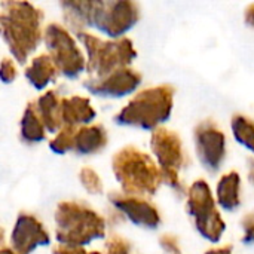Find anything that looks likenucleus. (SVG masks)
Returning a JSON list of instances; mask_svg holds the SVG:
<instances>
[{
	"mask_svg": "<svg viewBox=\"0 0 254 254\" xmlns=\"http://www.w3.org/2000/svg\"><path fill=\"white\" fill-rule=\"evenodd\" d=\"M65 22L74 33L85 31L86 27H94L112 40L122 39L140 19V6L128 0H79L60 3Z\"/></svg>",
	"mask_w": 254,
	"mask_h": 254,
	"instance_id": "1",
	"label": "nucleus"
},
{
	"mask_svg": "<svg viewBox=\"0 0 254 254\" xmlns=\"http://www.w3.org/2000/svg\"><path fill=\"white\" fill-rule=\"evenodd\" d=\"M0 7L3 40L16 63L25 64L42 42L43 12L28 1H1Z\"/></svg>",
	"mask_w": 254,
	"mask_h": 254,
	"instance_id": "2",
	"label": "nucleus"
},
{
	"mask_svg": "<svg viewBox=\"0 0 254 254\" xmlns=\"http://www.w3.org/2000/svg\"><path fill=\"white\" fill-rule=\"evenodd\" d=\"M113 174L125 195L150 196L164 183L159 165L135 146H125L112 159Z\"/></svg>",
	"mask_w": 254,
	"mask_h": 254,
	"instance_id": "3",
	"label": "nucleus"
},
{
	"mask_svg": "<svg viewBox=\"0 0 254 254\" xmlns=\"http://www.w3.org/2000/svg\"><path fill=\"white\" fill-rule=\"evenodd\" d=\"M55 237L61 246L83 247L106 237V220L86 204L63 201L55 210Z\"/></svg>",
	"mask_w": 254,
	"mask_h": 254,
	"instance_id": "4",
	"label": "nucleus"
},
{
	"mask_svg": "<svg viewBox=\"0 0 254 254\" xmlns=\"http://www.w3.org/2000/svg\"><path fill=\"white\" fill-rule=\"evenodd\" d=\"M174 88L159 85L138 92L115 116V122L124 127H134L146 131H155L167 122L173 112Z\"/></svg>",
	"mask_w": 254,
	"mask_h": 254,
	"instance_id": "5",
	"label": "nucleus"
},
{
	"mask_svg": "<svg viewBox=\"0 0 254 254\" xmlns=\"http://www.w3.org/2000/svg\"><path fill=\"white\" fill-rule=\"evenodd\" d=\"M76 36L86 51V70L92 79H101L116 70L127 68L137 57L134 43L128 37L103 40L88 31H79Z\"/></svg>",
	"mask_w": 254,
	"mask_h": 254,
	"instance_id": "6",
	"label": "nucleus"
},
{
	"mask_svg": "<svg viewBox=\"0 0 254 254\" xmlns=\"http://www.w3.org/2000/svg\"><path fill=\"white\" fill-rule=\"evenodd\" d=\"M188 213L195 220V228L202 238L210 243H219L226 231L211 189L207 182L196 180L188 192Z\"/></svg>",
	"mask_w": 254,
	"mask_h": 254,
	"instance_id": "7",
	"label": "nucleus"
},
{
	"mask_svg": "<svg viewBox=\"0 0 254 254\" xmlns=\"http://www.w3.org/2000/svg\"><path fill=\"white\" fill-rule=\"evenodd\" d=\"M43 40L48 48V55L52 58L58 73L67 79H77L88 65L83 52L76 45L74 39L61 24L51 22L46 25Z\"/></svg>",
	"mask_w": 254,
	"mask_h": 254,
	"instance_id": "8",
	"label": "nucleus"
},
{
	"mask_svg": "<svg viewBox=\"0 0 254 254\" xmlns=\"http://www.w3.org/2000/svg\"><path fill=\"white\" fill-rule=\"evenodd\" d=\"M193 137L201 165L210 173H217L226 158V137L223 131L213 121L207 119L196 125Z\"/></svg>",
	"mask_w": 254,
	"mask_h": 254,
	"instance_id": "9",
	"label": "nucleus"
},
{
	"mask_svg": "<svg viewBox=\"0 0 254 254\" xmlns=\"http://www.w3.org/2000/svg\"><path fill=\"white\" fill-rule=\"evenodd\" d=\"M143 76L129 67L116 70L115 73L101 79H86L83 86L97 97L104 98H122L132 94L141 83Z\"/></svg>",
	"mask_w": 254,
	"mask_h": 254,
	"instance_id": "10",
	"label": "nucleus"
},
{
	"mask_svg": "<svg viewBox=\"0 0 254 254\" xmlns=\"http://www.w3.org/2000/svg\"><path fill=\"white\" fill-rule=\"evenodd\" d=\"M150 149L161 170L180 171L186 165V153L182 138L177 132L168 128H158L150 137Z\"/></svg>",
	"mask_w": 254,
	"mask_h": 254,
	"instance_id": "11",
	"label": "nucleus"
},
{
	"mask_svg": "<svg viewBox=\"0 0 254 254\" xmlns=\"http://www.w3.org/2000/svg\"><path fill=\"white\" fill-rule=\"evenodd\" d=\"M51 243L49 232L31 214L21 213L10 234V246L16 254H31Z\"/></svg>",
	"mask_w": 254,
	"mask_h": 254,
	"instance_id": "12",
	"label": "nucleus"
},
{
	"mask_svg": "<svg viewBox=\"0 0 254 254\" xmlns=\"http://www.w3.org/2000/svg\"><path fill=\"white\" fill-rule=\"evenodd\" d=\"M109 199L119 213H122L131 223H134L138 228L156 229L161 225L159 210L141 196H131L119 192H112L109 193Z\"/></svg>",
	"mask_w": 254,
	"mask_h": 254,
	"instance_id": "13",
	"label": "nucleus"
},
{
	"mask_svg": "<svg viewBox=\"0 0 254 254\" xmlns=\"http://www.w3.org/2000/svg\"><path fill=\"white\" fill-rule=\"evenodd\" d=\"M61 118L64 127L88 125L97 118V112L92 109L89 98L80 95L61 98Z\"/></svg>",
	"mask_w": 254,
	"mask_h": 254,
	"instance_id": "14",
	"label": "nucleus"
},
{
	"mask_svg": "<svg viewBox=\"0 0 254 254\" xmlns=\"http://www.w3.org/2000/svg\"><path fill=\"white\" fill-rule=\"evenodd\" d=\"M107 132L101 125H88L80 127L74 135L73 152L82 156H89L101 152L107 144Z\"/></svg>",
	"mask_w": 254,
	"mask_h": 254,
	"instance_id": "15",
	"label": "nucleus"
},
{
	"mask_svg": "<svg viewBox=\"0 0 254 254\" xmlns=\"http://www.w3.org/2000/svg\"><path fill=\"white\" fill-rule=\"evenodd\" d=\"M61 98L63 97H58L55 91H48L34 101L37 113H39L46 131L52 132V134H58L63 129Z\"/></svg>",
	"mask_w": 254,
	"mask_h": 254,
	"instance_id": "16",
	"label": "nucleus"
},
{
	"mask_svg": "<svg viewBox=\"0 0 254 254\" xmlns=\"http://www.w3.org/2000/svg\"><path fill=\"white\" fill-rule=\"evenodd\" d=\"M24 74H25L28 83L34 89L42 91V89L48 88V85L55 82L58 70L54 64L52 58L46 54H42V55L31 60V63L25 68Z\"/></svg>",
	"mask_w": 254,
	"mask_h": 254,
	"instance_id": "17",
	"label": "nucleus"
},
{
	"mask_svg": "<svg viewBox=\"0 0 254 254\" xmlns=\"http://www.w3.org/2000/svg\"><path fill=\"white\" fill-rule=\"evenodd\" d=\"M216 196H217V204L226 211H234L240 207L241 177L237 171H231L219 180Z\"/></svg>",
	"mask_w": 254,
	"mask_h": 254,
	"instance_id": "18",
	"label": "nucleus"
},
{
	"mask_svg": "<svg viewBox=\"0 0 254 254\" xmlns=\"http://www.w3.org/2000/svg\"><path fill=\"white\" fill-rule=\"evenodd\" d=\"M19 135L27 144H37L46 138V128L37 113L34 101L28 103L22 113L19 122Z\"/></svg>",
	"mask_w": 254,
	"mask_h": 254,
	"instance_id": "19",
	"label": "nucleus"
},
{
	"mask_svg": "<svg viewBox=\"0 0 254 254\" xmlns=\"http://www.w3.org/2000/svg\"><path fill=\"white\" fill-rule=\"evenodd\" d=\"M235 140L254 153V122L243 115H235L231 122Z\"/></svg>",
	"mask_w": 254,
	"mask_h": 254,
	"instance_id": "20",
	"label": "nucleus"
},
{
	"mask_svg": "<svg viewBox=\"0 0 254 254\" xmlns=\"http://www.w3.org/2000/svg\"><path fill=\"white\" fill-rule=\"evenodd\" d=\"M76 131L77 129L74 127H63V129L49 143L51 150L55 152V153H58V155H64L67 152H73Z\"/></svg>",
	"mask_w": 254,
	"mask_h": 254,
	"instance_id": "21",
	"label": "nucleus"
},
{
	"mask_svg": "<svg viewBox=\"0 0 254 254\" xmlns=\"http://www.w3.org/2000/svg\"><path fill=\"white\" fill-rule=\"evenodd\" d=\"M79 182L83 186V189L91 195H101L104 190V186L98 173L89 167H83L79 171Z\"/></svg>",
	"mask_w": 254,
	"mask_h": 254,
	"instance_id": "22",
	"label": "nucleus"
},
{
	"mask_svg": "<svg viewBox=\"0 0 254 254\" xmlns=\"http://www.w3.org/2000/svg\"><path fill=\"white\" fill-rule=\"evenodd\" d=\"M106 254H131V243L121 237V235H112L106 241Z\"/></svg>",
	"mask_w": 254,
	"mask_h": 254,
	"instance_id": "23",
	"label": "nucleus"
},
{
	"mask_svg": "<svg viewBox=\"0 0 254 254\" xmlns=\"http://www.w3.org/2000/svg\"><path fill=\"white\" fill-rule=\"evenodd\" d=\"M159 246L162 247V250L167 254H182L180 252V244L177 237L171 235V234H165L161 237L159 240Z\"/></svg>",
	"mask_w": 254,
	"mask_h": 254,
	"instance_id": "24",
	"label": "nucleus"
},
{
	"mask_svg": "<svg viewBox=\"0 0 254 254\" xmlns=\"http://www.w3.org/2000/svg\"><path fill=\"white\" fill-rule=\"evenodd\" d=\"M241 226H243V231H244V235H243V241L246 244H252L254 243V211L246 214L241 220Z\"/></svg>",
	"mask_w": 254,
	"mask_h": 254,
	"instance_id": "25",
	"label": "nucleus"
},
{
	"mask_svg": "<svg viewBox=\"0 0 254 254\" xmlns=\"http://www.w3.org/2000/svg\"><path fill=\"white\" fill-rule=\"evenodd\" d=\"M16 74H18V71H16V67L13 64V61L9 60V58H3V61H1V70H0V76H1L3 83L13 82L16 79Z\"/></svg>",
	"mask_w": 254,
	"mask_h": 254,
	"instance_id": "26",
	"label": "nucleus"
},
{
	"mask_svg": "<svg viewBox=\"0 0 254 254\" xmlns=\"http://www.w3.org/2000/svg\"><path fill=\"white\" fill-rule=\"evenodd\" d=\"M52 254H89L83 250V247H68V246H60L52 250Z\"/></svg>",
	"mask_w": 254,
	"mask_h": 254,
	"instance_id": "27",
	"label": "nucleus"
},
{
	"mask_svg": "<svg viewBox=\"0 0 254 254\" xmlns=\"http://www.w3.org/2000/svg\"><path fill=\"white\" fill-rule=\"evenodd\" d=\"M244 19H246V24H247L249 27L254 28V3L247 6L246 13H244Z\"/></svg>",
	"mask_w": 254,
	"mask_h": 254,
	"instance_id": "28",
	"label": "nucleus"
},
{
	"mask_svg": "<svg viewBox=\"0 0 254 254\" xmlns=\"http://www.w3.org/2000/svg\"><path fill=\"white\" fill-rule=\"evenodd\" d=\"M205 254H232V247L226 246V247H220V249H213Z\"/></svg>",
	"mask_w": 254,
	"mask_h": 254,
	"instance_id": "29",
	"label": "nucleus"
},
{
	"mask_svg": "<svg viewBox=\"0 0 254 254\" xmlns=\"http://www.w3.org/2000/svg\"><path fill=\"white\" fill-rule=\"evenodd\" d=\"M249 182L254 185V159H249Z\"/></svg>",
	"mask_w": 254,
	"mask_h": 254,
	"instance_id": "30",
	"label": "nucleus"
},
{
	"mask_svg": "<svg viewBox=\"0 0 254 254\" xmlns=\"http://www.w3.org/2000/svg\"><path fill=\"white\" fill-rule=\"evenodd\" d=\"M0 254H16L12 249H6V247H3L1 249V252H0Z\"/></svg>",
	"mask_w": 254,
	"mask_h": 254,
	"instance_id": "31",
	"label": "nucleus"
},
{
	"mask_svg": "<svg viewBox=\"0 0 254 254\" xmlns=\"http://www.w3.org/2000/svg\"><path fill=\"white\" fill-rule=\"evenodd\" d=\"M89 254H101V253H98V252H92V253H89Z\"/></svg>",
	"mask_w": 254,
	"mask_h": 254,
	"instance_id": "32",
	"label": "nucleus"
}]
</instances>
